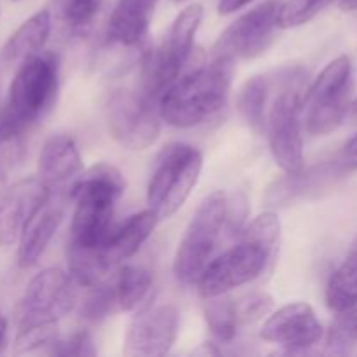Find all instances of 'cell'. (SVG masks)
Instances as JSON below:
<instances>
[{"mask_svg": "<svg viewBox=\"0 0 357 357\" xmlns=\"http://www.w3.org/2000/svg\"><path fill=\"white\" fill-rule=\"evenodd\" d=\"M268 84L265 77H251L237 93V110L255 132L265 131L267 124Z\"/></svg>", "mask_w": 357, "mask_h": 357, "instance_id": "obj_24", "label": "cell"}, {"mask_svg": "<svg viewBox=\"0 0 357 357\" xmlns=\"http://www.w3.org/2000/svg\"><path fill=\"white\" fill-rule=\"evenodd\" d=\"M201 3L185 7L171 24L159 47L146 51L143 61V93L159 103L164 91L178 79L194 47V38L202 21Z\"/></svg>", "mask_w": 357, "mask_h": 357, "instance_id": "obj_5", "label": "cell"}, {"mask_svg": "<svg viewBox=\"0 0 357 357\" xmlns=\"http://www.w3.org/2000/svg\"><path fill=\"white\" fill-rule=\"evenodd\" d=\"M352 103V65L349 56L328 63L303 94L305 129L326 136L344 122Z\"/></svg>", "mask_w": 357, "mask_h": 357, "instance_id": "obj_6", "label": "cell"}, {"mask_svg": "<svg viewBox=\"0 0 357 357\" xmlns=\"http://www.w3.org/2000/svg\"><path fill=\"white\" fill-rule=\"evenodd\" d=\"M73 279L59 268H45L28 282L21 298L20 323H58L77 303Z\"/></svg>", "mask_w": 357, "mask_h": 357, "instance_id": "obj_12", "label": "cell"}, {"mask_svg": "<svg viewBox=\"0 0 357 357\" xmlns=\"http://www.w3.org/2000/svg\"><path fill=\"white\" fill-rule=\"evenodd\" d=\"M272 309V298L268 295H251L244 298L243 302L237 303V316H239V324L257 323L258 319L268 314Z\"/></svg>", "mask_w": 357, "mask_h": 357, "instance_id": "obj_34", "label": "cell"}, {"mask_svg": "<svg viewBox=\"0 0 357 357\" xmlns=\"http://www.w3.org/2000/svg\"><path fill=\"white\" fill-rule=\"evenodd\" d=\"M58 338V323H20L14 349L17 354L49 347Z\"/></svg>", "mask_w": 357, "mask_h": 357, "instance_id": "obj_31", "label": "cell"}, {"mask_svg": "<svg viewBox=\"0 0 357 357\" xmlns=\"http://www.w3.org/2000/svg\"><path fill=\"white\" fill-rule=\"evenodd\" d=\"M279 232H281V223H279L278 215L272 211H267L264 215L257 216L250 225L244 227L239 237L241 239L251 241V243L265 248V250L274 255L275 250H278Z\"/></svg>", "mask_w": 357, "mask_h": 357, "instance_id": "obj_29", "label": "cell"}, {"mask_svg": "<svg viewBox=\"0 0 357 357\" xmlns=\"http://www.w3.org/2000/svg\"><path fill=\"white\" fill-rule=\"evenodd\" d=\"M229 195L213 192L199 204L180 241L173 261V272L183 284H197L211 261L216 244L227 230Z\"/></svg>", "mask_w": 357, "mask_h": 357, "instance_id": "obj_3", "label": "cell"}, {"mask_svg": "<svg viewBox=\"0 0 357 357\" xmlns=\"http://www.w3.org/2000/svg\"><path fill=\"white\" fill-rule=\"evenodd\" d=\"M356 110H357V105H356Z\"/></svg>", "mask_w": 357, "mask_h": 357, "instance_id": "obj_41", "label": "cell"}, {"mask_svg": "<svg viewBox=\"0 0 357 357\" xmlns=\"http://www.w3.org/2000/svg\"><path fill=\"white\" fill-rule=\"evenodd\" d=\"M49 354L61 356V357H84V356H96L94 342L87 331H77L70 335L68 338H56L49 345Z\"/></svg>", "mask_w": 357, "mask_h": 357, "instance_id": "obj_33", "label": "cell"}, {"mask_svg": "<svg viewBox=\"0 0 357 357\" xmlns=\"http://www.w3.org/2000/svg\"><path fill=\"white\" fill-rule=\"evenodd\" d=\"M323 324L309 303H288L275 310L264 323L261 338L271 344H278L295 354L319 344L323 338Z\"/></svg>", "mask_w": 357, "mask_h": 357, "instance_id": "obj_14", "label": "cell"}, {"mask_svg": "<svg viewBox=\"0 0 357 357\" xmlns=\"http://www.w3.org/2000/svg\"><path fill=\"white\" fill-rule=\"evenodd\" d=\"M204 317L211 333L218 338L220 342H232L236 338L239 324V316H237V303L227 295L211 296L204 298Z\"/></svg>", "mask_w": 357, "mask_h": 357, "instance_id": "obj_27", "label": "cell"}, {"mask_svg": "<svg viewBox=\"0 0 357 357\" xmlns=\"http://www.w3.org/2000/svg\"><path fill=\"white\" fill-rule=\"evenodd\" d=\"M159 103L135 91H117L108 101V128L128 150H146L159 139Z\"/></svg>", "mask_w": 357, "mask_h": 357, "instance_id": "obj_9", "label": "cell"}, {"mask_svg": "<svg viewBox=\"0 0 357 357\" xmlns=\"http://www.w3.org/2000/svg\"><path fill=\"white\" fill-rule=\"evenodd\" d=\"M126 181L110 164H96L72 185L70 197L75 202L68 244L100 248L112 232V218L124 194Z\"/></svg>", "mask_w": 357, "mask_h": 357, "instance_id": "obj_2", "label": "cell"}, {"mask_svg": "<svg viewBox=\"0 0 357 357\" xmlns=\"http://www.w3.org/2000/svg\"><path fill=\"white\" fill-rule=\"evenodd\" d=\"M52 20L47 9H42L28 17L3 45V59L10 65L24 63L44 49L51 33Z\"/></svg>", "mask_w": 357, "mask_h": 357, "instance_id": "obj_21", "label": "cell"}, {"mask_svg": "<svg viewBox=\"0 0 357 357\" xmlns=\"http://www.w3.org/2000/svg\"><path fill=\"white\" fill-rule=\"evenodd\" d=\"M180 331V310L171 303L139 309L124 337V354L132 357L166 356Z\"/></svg>", "mask_w": 357, "mask_h": 357, "instance_id": "obj_13", "label": "cell"}, {"mask_svg": "<svg viewBox=\"0 0 357 357\" xmlns=\"http://www.w3.org/2000/svg\"><path fill=\"white\" fill-rule=\"evenodd\" d=\"M6 173H7V171H3V169H0V188H2V185H3V181H6Z\"/></svg>", "mask_w": 357, "mask_h": 357, "instance_id": "obj_39", "label": "cell"}, {"mask_svg": "<svg viewBox=\"0 0 357 357\" xmlns=\"http://www.w3.org/2000/svg\"><path fill=\"white\" fill-rule=\"evenodd\" d=\"M272 257L274 255L265 248L241 239L239 244L209 261L197 282L199 293L202 298L227 295L232 289L255 281L265 271Z\"/></svg>", "mask_w": 357, "mask_h": 357, "instance_id": "obj_11", "label": "cell"}, {"mask_svg": "<svg viewBox=\"0 0 357 357\" xmlns=\"http://www.w3.org/2000/svg\"><path fill=\"white\" fill-rule=\"evenodd\" d=\"M326 354L357 357V307L337 312L324 338Z\"/></svg>", "mask_w": 357, "mask_h": 357, "instance_id": "obj_26", "label": "cell"}, {"mask_svg": "<svg viewBox=\"0 0 357 357\" xmlns=\"http://www.w3.org/2000/svg\"><path fill=\"white\" fill-rule=\"evenodd\" d=\"M157 0H119L108 21V38L121 47H142Z\"/></svg>", "mask_w": 357, "mask_h": 357, "instance_id": "obj_16", "label": "cell"}, {"mask_svg": "<svg viewBox=\"0 0 357 357\" xmlns=\"http://www.w3.org/2000/svg\"><path fill=\"white\" fill-rule=\"evenodd\" d=\"M91 293L87 295V298L84 300L82 307H80V314H82L86 319L91 321H100L103 317L110 316L115 310H119L117 300H115V291L114 284H112V274L110 279H103L101 282H98L96 286L89 288Z\"/></svg>", "mask_w": 357, "mask_h": 357, "instance_id": "obj_30", "label": "cell"}, {"mask_svg": "<svg viewBox=\"0 0 357 357\" xmlns=\"http://www.w3.org/2000/svg\"><path fill=\"white\" fill-rule=\"evenodd\" d=\"M234 63L215 59L174 80L159 100V114L173 128L204 124L223 110L232 86Z\"/></svg>", "mask_w": 357, "mask_h": 357, "instance_id": "obj_1", "label": "cell"}, {"mask_svg": "<svg viewBox=\"0 0 357 357\" xmlns=\"http://www.w3.org/2000/svg\"><path fill=\"white\" fill-rule=\"evenodd\" d=\"M251 2H255V0H220L218 13L223 14V16H227V14H232L236 13V10L243 9V7H246L248 3Z\"/></svg>", "mask_w": 357, "mask_h": 357, "instance_id": "obj_36", "label": "cell"}, {"mask_svg": "<svg viewBox=\"0 0 357 357\" xmlns=\"http://www.w3.org/2000/svg\"><path fill=\"white\" fill-rule=\"evenodd\" d=\"M100 9L101 0H65L61 7V16L72 33L86 35L93 26V21Z\"/></svg>", "mask_w": 357, "mask_h": 357, "instance_id": "obj_32", "label": "cell"}, {"mask_svg": "<svg viewBox=\"0 0 357 357\" xmlns=\"http://www.w3.org/2000/svg\"><path fill=\"white\" fill-rule=\"evenodd\" d=\"M326 305L335 314L357 307V239L328 281Z\"/></svg>", "mask_w": 357, "mask_h": 357, "instance_id": "obj_23", "label": "cell"}, {"mask_svg": "<svg viewBox=\"0 0 357 357\" xmlns=\"http://www.w3.org/2000/svg\"><path fill=\"white\" fill-rule=\"evenodd\" d=\"M202 171V153L185 143L167 145L157 157L150 176L146 202L159 220L173 216L197 185Z\"/></svg>", "mask_w": 357, "mask_h": 357, "instance_id": "obj_4", "label": "cell"}, {"mask_svg": "<svg viewBox=\"0 0 357 357\" xmlns=\"http://www.w3.org/2000/svg\"><path fill=\"white\" fill-rule=\"evenodd\" d=\"M300 79L295 73L288 77L272 100L265 124L271 153L284 173L303 169V91Z\"/></svg>", "mask_w": 357, "mask_h": 357, "instance_id": "obj_7", "label": "cell"}, {"mask_svg": "<svg viewBox=\"0 0 357 357\" xmlns=\"http://www.w3.org/2000/svg\"><path fill=\"white\" fill-rule=\"evenodd\" d=\"M284 0H267L237 17L213 45V58L237 61L261 54L274 40Z\"/></svg>", "mask_w": 357, "mask_h": 357, "instance_id": "obj_10", "label": "cell"}, {"mask_svg": "<svg viewBox=\"0 0 357 357\" xmlns=\"http://www.w3.org/2000/svg\"><path fill=\"white\" fill-rule=\"evenodd\" d=\"M7 345V319L0 314V352H3Z\"/></svg>", "mask_w": 357, "mask_h": 357, "instance_id": "obj_37", "label": "cell"}, {"mask_svg": "<svg viewBox=\"0 0 357 357\" xmlns=\"http://www.w3.org/2000/svg\"><path fill=\"white\" fill-rule=\"evenodd\" d=\"M344 173V167L338 164V160L331 164H321V166L310 167V169H300L296 173H286L284 178L278 180L268 188L265 199L271 204H286V202L305 197L307 194H312V192L326 187L330 181Z\"/></svg>", "mask_w": 357, "mask_h": 357, "instance_id": "obj_20", "label": "cell"}, {"mask_svg": "<svg viewBox=\"0 0 357 357\" xmlns=\"http://www.w3.org/2000/svg\"><path fill=\"white\" fill-rule=\"evenodd\" d=\"M173 2H176V3H181V2H185V0H173Z\"/></svg>", "mask_w": 357, "mask_h": 357, "instance_id": "obj_40", "label": "cell"}, {"mask_svg": "<svg viewBox=\"0 0 357 357\" xmlns=\"http://www.w3.org/2000/svg\"><path fill=\"white\" fill-rule=\"evenodd\" d=\"M337 160L338 164L344 167V171L357 169V135L352 136V138L345 143Z\"/></svg>", "mask_w": 357, "mask_h": 357, "instance_id": "obj_35", "label": "cell"}, {"mask_svg": "<svg viewBox=\"0 0 357 357\" xmlns=\"http://www.w3.org/2000/svg\"><path fill=\"white\" fill-rule=\"evenodd\" d=\"M59 63L52 52H38L21 63L9 89L7 108L31 126L51 107L58 91Z\"/></svg>", "mask_w": 357, "mask_h": 357, "instance_id": "obj_8", "label": "cell"}, {"mask_svg": "<svg viewBox=\"0 0 357 357\" xmlns=\"http://www.w3.org/2000/svg\"><path fill=\"white\" fill-rule=\"evenodd\" d=\"M30 126L17 119L9 108L0 110V169L16 166L26 150V131Z\"/></svg>", "mask_w": 357, "mask_h": 357, "instance_id": "obj_25", "label": "cell"}, {"mask_svg": "<svg viewBox=\"0 0 357 357\" xmlns=\"http://www.w3.org/2000/svg\"><path fill=\"white\" fill-rule=\"evenodd\" d=\"M335 0H284L279 10V28H298L323 13Z\"/></svg>", "mask_w": 357, "mask_h": 357, "instance_id": "obj_28", "label": "cell"}, {"mask_svg": "<svg viewBox=\"0 0 357 357\" xmlns=\"http://www.w3.org/2000/svg\"><path fill=\"white\" fill-rule=\"evenodd\" d=\"M157 222L159 218L155 216V213L152 209H146L138 215H132L117 230H112L107 241L100 246V255L105 265L114 271L119 264L138 253L139 248L152 236Z\"/></svg>", "mask_w": 357, "mask_h": 357, "instance_id": "obj_17", "label": "cell"}, {"mask_svg": "<svg viewBox=\"0 0 357 357\" xmlns=\"http://www.w3.org/2000/svg\"><path fill=\"white\" fill-rule=\"evenodd\" d=\"M338 6L342 10H356L357 0H338Z\"/></svg>", "mask_w": 357, "mask_h": 357, "instance_id": "obj_38", "label": "cell"}, {"mask_svg": "<svg viewBox=\"0 0 357 357\" xmlns=\"http://www.w3.org/2000/svg\"><path fill=\"white\" fill-rule=\"evenodd\" d=\"M51 197V187L40 178H26L7 188L0 197V246H10Z\"/></svg>", "mask_w": 357, "mask_h": 357, "instance_id": "obj_15", "label": "cell"}, {"mask_svg": "<svg viewBox=\"0 0 357 357\" xmlns=\"http://www.w3.org/2000/svg\"><path fill=\"white\" fill-rule=\"evenodd\" d=\"M82 171V157L75 142L66 135H54L44 143L38 155V178L49 187H58Z\"/></svg>", "mask_w": 357, "mask_h": 357, "instance_id": "obj_19", "label": "cell"}, {"mask_svg": "<svg viewBox=\"0 0 357 357\" xmlns=\"http://www.w3.org/2000/svg\"><path fill=\"white\" fill-rule=\"evenodd\" d=\"M112 284L119 310H139L152 291V274L142 265H122L112 274Z\"/></svg>", "mask_w": 357, "mask_h": 357, "instance_id": "obj_22", "label": "cell"}, {"mask_svg": "<svg viewBox=\"0 0 357 357\" xmlns=\"http://www.w3.org/2000/svg\"><path fill=\"white\" fill-rule=\"evenodd\" d=\"M65 206L59 199L49 201L42 206L40 211L31 218L28 227L24 229L23 236L20 237V248H17V265L21 268H30L40 260L44 251L47 250L49 243L54 237L56 230L61 225Z\"/></svg>", "mask_w": 357, "mask_h": 357, "instance_id": "obj_18", "label": "cell"}]
</instances>
